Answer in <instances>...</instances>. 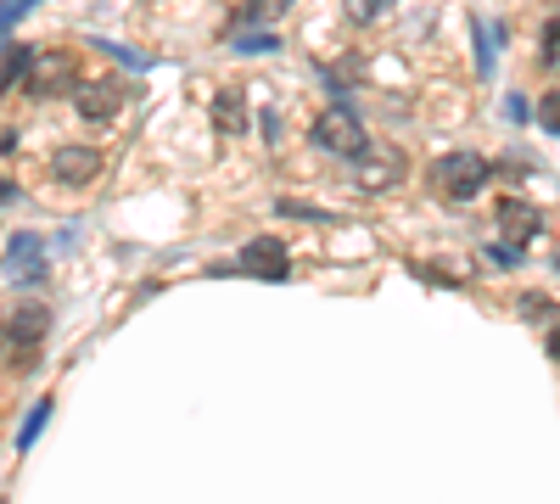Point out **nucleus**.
Segmentation results:
<instances>
[{
    "instance_id": "22",
    "label": "nucleus",
    "mask_w": 560,
    "mask_h": 504,
    "mask_svg": "<svg viewBox=\"0 0 560 504\" xmlns=\"http://www.w3.org/2000/svg\"><path fill=\"white\" fill-rule=\"evenodd\" d=\"M12 196H17V185L6 180V174H0V202H12Z\"/></svg>"
},
{
    "instance_id": "11",
    "label": "nucleus",
    "mask_w": 560,
    "mask_h": 504,
    "mask_svg": "<svg viewBox=\"0 0 560 504\" xmlns=\"http://www.w3.org/2000/svg\"><path fill=\"white\" fill-rule=\"evenodd\" d=\"M213 124H219L224 135H241V129H247V96H241V90H224V96L213 101Z\"/></svg>"
},
{
    "instance_id": "12",
    "label": "nucleus",
    "mask_w": 560,
    "mask_h": 504,
    "mask_svg": "<svg viewBox=\"0 0 560 504\" xmlns=\"http://www.w3.org/2000/svg\"><path fill=\"white\" fill-rule=\"evenodd\" d=\"M34 62H40V51H34V45H12V56H6V68H0V90H12V84H28Z\"/></svg>"
},
{
    "instance_id": "9",
    "label": "nucleus",
    "mask_w": 560,
    "mask_h": 504,
    "mask_svg": "<svg viewBox=\"0 0 560 504\" xmlns=\"http://www.w3.org/2000/svg\"><path fill=\"white\" fill-rule=\"evenodd\" d=\"M538 208L532 202H521V196H510V202H499V236L510 241V247H521V241H532L538 236Z\"/></svg>"
},
{
    "instance_id": "21",
    "label": "nucleus",
    "mask_w": 560,
    "mask_h": 504,
    "mask_svg": "<svg viewBox=\"0 0 560 504\" xmlns=\"http://www.w3.org/2000/svg\"><path fill=\"white\" fill-rule=\"evenodd\" d=\"M34 6H40V0H0V34H6L23 12H34Z\"/></svg>"
},
{
    "instance_id": "23",
    "label": "nucleus",
    "mask_w": 560,
    "mask_h": 504,
    "mask_svg": "<svg viewBox=\"0 0 560 504\" xmlns=\"http://www.w3.org/2000/svg\"><path fill=\"white\" fill-rule=\"evenodd\" d=\"M549 348H555V359H560V331H555V336H549Z\"/></svg>"
},
{
    "instance_id": "15",
    "label": "nucleus",
    "mask_w": 560,
    "mask_h": 504,
    "mask_svg": "<svg viewBox=\"0 0 560 504\" xmlns=\"http://www.w3.org/2000/svg\"><path fill=\"white\" fill-rule=\"evenodd\" d=\"M230 45L247 51V56H258V51H280V34L275 28H269V34H230Z\"/></svg>"
},
{
    "instance_id": "16",
    "label": "nucleus",
    "mask_w": 560,
    "mask_h": 504,
    "mask_svg": "<svg viewBox=\"0 0 560 504\" xmlns=\"http://www.w3.org/2000/svg\"><path fill=\"white\" fill-rule=\"evenodd\" d=\"M471 34H476V73L488 79V73H493V40H488V23L476 17V23H471Z\"/></svg>"
},
{
    "instance_id": "17",
    "label": "nucleus",
    "mask_w": 560,
    "mask_h": 504,
    "mask_svg": "<svg viewBox=\"0 0 560 504\" xmlns=\"http://www.w3.org/2000/svg\"><path fill=\"white\" fill-rule=\"evenodd\" d=\"M387 6H392V0H342V12H348L353 23H376Z\"/></svg>"
},
{
    "instance_id": "19",
    "label": "nucleus",
    "mask_w": 560,
    "mask_h": 504,
    "mask_svg": "<svg viewBox=\"0 0 560 504\" xmlns=\"http://www.w3.org/2000/svg\"><path fill=\"white\" fill-rule=\"evenodd\" d=\"M544 68L560 73V17H555V23H544Z\"/></svg>"
},
{
    "instance_id": "4",
    "label": "nucleus",
    "mask_w": 560,
    "mask_h": 504,
    "mask_svg": "<svg viewBox=\"0 0 560 504\" xmlns=\"http://www.w3.org/2000/svg\"><path fill=\"white\" fill-rule=\"evenodd\" d=\"M28 90L40 101L79 96V62H73V51H45L40 62H34V73H28Z\"/></svg>"
},
{
    "instance_id": "7",
    "label": "nucleus",
    "mask_w": 560,
    "mask_h": 504,
    "mask_svg": "<svg viewBox=\"0 0 560 504\" xmlns=\"http://www.w3.org/2000/svg\"><path fill=\"white\" fill-rule=\"evenodd\" d=\"M236 269H241V275H258V280H286V269H292L286 241H269V236L247 241V252L236 258Z\"/></svg>"
},
{
    "instance_id": "20",
    "label": "nucleus",
    "mask_w": 560,
    "mask_h": 504,
    "mask_svg": "<svg viewBox=\"0 0 560 504\" xmlns=\"http://www.w3.org/2000/svg\"><path fill=\"white\" fill-rule=\"evenodd\" d=\"M96 51H107L112 62H124V68H146V56L129 51V45H112V40H96Z\"/></svg>"
},
{
    "instance_id": "1",
    "label": "nucleus",
    "mask_w": 560,
    "mask_h": 504,
    "mask_svg": "<svg viewBox=\"0 0 560 504\" xmlns=\"http://www.w3.org/2000/svg\"><path fill=\"white\" fill-rule=\"evenodd\" d=\"M308 135H314L320 152H336V157H364L370 152V135H364V124L348 107H325L320 118L308 124Z\"/></svg>"
},
{
    "instance_id": "2",
    "label": "nucleus",
    "mask_w": 560,
    "mask_h": 504,
    "mask_svg": "<svg viewBox=\"0 0 560 504\" xmlns=\"http://www.w3.org/2000/svg\"><path fill=\"white\" fill-rule=\"evenodd\" d=\"M488 180H493V163H488V157H476V152H448L443 163H437V185H443L454 202L476 196Z\"/></svg>"
},
{
    "instance_id": "5",
    "label": "nucleus",
    "mask_w": 560,
    "mask_h": 504,
    "mask_svg": "<svg viewBox=\"0 0 560 504\" xmlns=\"http://www.w3.org/2000/svg\"><path fill=\"white\" fill-rule=\"evenodd\" d=\"M6 280H17V286H45V252H40L34 230H17L12 236V247H6Z\"/></svg>"
},
{
    "instance_id": "18",
    "label": "nucleus",
    "mask_w": 560,
    "mask_h": 504,
    "mask_svg": "<svg viewBox=\"0 0 560 504\" xmlns=\"http://www.w3.org/2000/svg\"><path fill=\"white\" fill-rule=\"evenodd\" d=\"M538 124H544L549 135H560V90H549V96H538Z\"/></svg>"
},
{
    "instance_id": "6",
    "label": "nucleus",
    "mask_w": 560,
    "mask_h": 504,
    "mask_svg": "<svg viewBox=\"0 0 560 504\" xmlns=\"http://www.w3.org/2000/svg\"><path fill=\"white\" fill-rule=\"evenodd\" d=\"M124 96H129L124 79H90V84H79L73 107H79V118H101V124H107V118H118Z\"/></svg>"
},
{
    "instance_id": "10",
    "label": "nucleus",
    "mask_w": 560,
    "mask_h": 504,
    "mask_svg": "<svg viewBox=\"0 0 560 504\" xmlns=\"http://www.w3.org/2000/svg\"><path fill=\"white\" fill-rule=\"evenodd\" d=\"M404 174V163L392 152H364V163H359V185H370V191H381V185H392Z\"/></svg>"
},
{
    "instance_id": "14",
    "label": "nucleus",
    "mask_w": 560,
    "mask_h": 504,
    "mask_svg": "<svg viewBox=\"0 0 560 504\" xmlns=\"http://www.w3.org/2000/svg\"><path fill=\"white\" fill-rule=\"evenodd\" d=\"M45 420H51V398H45V404H34V409H28L23 432H17V448H34V437L45 432Z\"/></svg>"
},
{
    "instance_id": "8",
    "label": "nucleus",
    "mask_w": 560,
    "mask_h": 504,
    "mask_svg": "<svg viewBox=\"0 0 560 504\" xmlns=\"http://www.w3.org/2000/svg\"><path fill=\"white\" fill-rule=\"evenodd\" d=\"M101 163H107V157H101L96 146H56L51 152V174L62 185H90L101 174Z\"/></svg>"
},
{
    "instance_id": "13",
    "label": "nucleus",
    "mask_w": 560,
    "mask_h": 504,
    "mask_svg": "<svg viewBox=\"0 0 560 504\" xmlns=\"http://www.w3.org/2000/svg\"><path fill=\"white\" fill-rule=\"evenodd\" d=\"M292 6V0H241L236 12H230V28H247V23H269Z\"/></svg>"
},
{
    "instance_id": "3",
    "label": "nucleus",
    "mask_w": 560,
    "mask_h": 504,
    "mask_svg": "<svg viewBox=\"0 0 560 504\" xmlns=\"http://www.w3.org/2000/svg\"><path fill=\"white\" fill-rule=\"evenodd\" d=\"M45 308L40 303H23L6 320V331H0V342H6V353H12V364H34L40 359V342H45Z\"/></svg>"
}]
</instances>
